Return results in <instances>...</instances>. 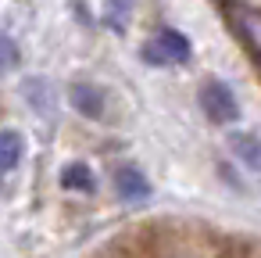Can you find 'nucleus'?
Here are the masks:
<instances>
[{"mask_svg": "<svg viewBox=\"0 0 261 258\" xmlns=\"http://www.w3.org/2000/svg\"><path fill=\"white\" fill-rule=\"evenodd\" d=\"M140 54H143L147 65H186L193 58V47L179 29H158L154 40L143 43Z\"/></svg>", "mask_w": 261, "mask_h": 258, "instance_id": "obj_1", "label": "nucleus"}, {"mask_svg": "<svg viewBox=\"0 0 261 258\" xmlns=\"http://www.w3.org/2000/svg\"><path fill=\"white\" fill-rule=\"evenodd\" d=\"M200 108H204L207 119L218 122V126H229V122L240 119L236 93H232V86L222 83V79H207V83H200Z\"/></svg>", "mask_w": 261, "mask_h": 258, "instance_id": "obj_2", "label": "nucleus"}, {"mask_svg": "<svg viewBox=\"0 0 261 258\" xmlns=\"http://www.w3.org/2000/svg\"><path fill=\"white\" fill-rule=\"evenodd\" d=\"M68 101H72V108H75L83 119H104V111H108V97H104V90L93 86V83H72Z\"/></svg>", "mask_w": 261, "mask_h": 258, "instance_id": "obj_3", "label": "nucleus"}, {"mask_svg": "<svg viewBox=\"0 0 261 258\" xmlns=\"http://www.w3.org/2000/svg\"><path fill=\"white\" fill-rule=\"evenodd\" d=\"M115 190H118V197L129 201V204H140V201L150 197V183H147V176H143L140 169H133V165L115 172Z\"/></svg>", "mask_w": 261, "mask_h": 258, "instance_id": "obj_4", "label": "nucleus"}, {"mask_svg": "<svg viewBox=\"0 0 261 258\" xmlns=\"http://www.w3.org/2000/svg\"><path fill=\"white\" fill-rule=\"evenodd\" d=\"M25 158V136L18 129H0V176H8Z\"/></svg>", "mask_w": 261, "mask_h": 258, "instance_id": "obj_5", "label": "nucleus"}, {"mask_svg": "<svg viewBox=\"0 0 261 258\" xmlns=\"http://www.w3.org/2000/svg\"><path fill=\"white\" fill-rule=\"evenodd\" d=\"M229 147H232V154L250 172H261V136H254V133H232L229 136Z\"/></svg>", "mask_w": 261, "mask_h": 258, "instance_id": "obj_6", "label": "nucleus"}, {"mask_svg": "<svg viewBox=\"0 0 261 258\" xmlns=\"http://www.w3.org/2000/svg\"><path fill=\"white\" fill-rule=\"evenodd\" d=\"M61 186L65 190H79V194H93L97 190V179H93V169L86 161H72L61 169Z\"/></svg>", "mask_w": 261, "mask_h": 258, "instance_id": "obj_7", "label": "nucleus"}, {"mask_svg": "<svg viewBox=\"0 0 261 258\" xmlns=\"http://www.w3.org/2000/svg\"><path fill=\"white\" fill-rule=\"evenodd\" d=\"M22 93H25V101H29L40 115H50L54 90H50V83H47V79H25V83H22Z\"/></svg>", "mask_w": 261, "mask_h": 258, "instance_id": "obj_8", "label": "nucleus"}, {"mask_svg": "<svg viewBox=\"0 0 261 258\" xmlns=\"http://www.w3.org/2000/svg\"><path fill=\"white\" fill-rule=\"evenodd\" d=\"M133 4L136 0H104V26L122 33L129 26V18H133Z\"/></svg>", "mask_w": 261, "mask_h": 258, "instance_id": "obj_9", "label": "nucleus"}, {"mask_svg": "<svg viewBox=\"0 0 261 258\" xmlns=\"http://www.w3.org/2000/svg\"><path fill=\"white\" fill-rule=\"evenodd\" d=\"M18 61H22V51H18L15 36L0 33V76H4V72H11V68H15Z\"/></svg>", "mask_w": 261, "mask_h": 258, "instance_id": "obj_10", "label": "nucleus"}]
</instances>
